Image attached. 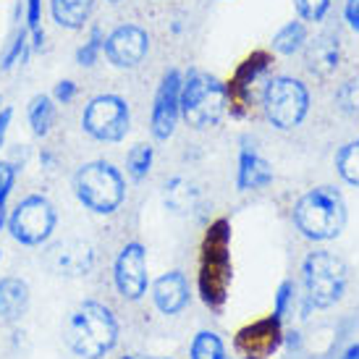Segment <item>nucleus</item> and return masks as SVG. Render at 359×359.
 <instances>
[{
    "instance_id": "f257e3e1",
    "label": "nucleus",
    "mask_w": 359,
    "mask_h": 359,
    "mask_svg": "<svg viewBox=\"0 0 359 359\" xmlns=\"http://www.w3.org/2000/svg\"><path fill=\"white\" fill-rule=\"evenodd\" d=\"M233 265H231V223L226 218L215 220L205 233L200 250V297L210 309H220L229 299Z\"/></svg>"
},
{
    "instance_id": "f03ea898",
    "label": "nucleus",
    "mask_w": 359,
    "mask_h": 359,
    "mask_svg": "<svg viewBox=\"0 0 359 359\" xmlns=\"http://www.w3.org/2000/svg\"><path fill=\"white\" fill-rule=\"evenodd\" d=\"M118 341V320L100 302H84L66 323V344L84 359L105 357Z\"/></svg>"
},
{
    "instance_id": "7ed1b4c3",
    "label": "nucleus",
    "mask_w": 359,
    "mask_h": 359,
    "mask_svg": "<svg viewBox=\"0 0 359 359\" xmlns=\"http://www.w3.org/2000/svg\"><path fill=\"white\" fill-rule=\"evenodd\" d=\"M229 113V84L208 71L191 69L181 81V118L191 129H212Z\"/></svg>"
},
{
    "instance_id": "20e7f679",
    "label": "nucleus",
    "mask_w": 359,
    "mask_h": 359,
    "mask_svg": "<svg viewBox=\"0 0 359 359\" xmlns=\"http://www.w3.org/2000/svg\"><path fill=\"white\" fill-rule=\"evenodd\" d=\"M294 223L309 241L336 239L346 226V202L333 187H315L294 205Z\"/></svg>"
},
{
    "instance_id": "39448f33",
    "label": "nucleus",
    "mask_w": 359,
    "mask_h": 359,
    "mask_svg": "<svg viewBox=\"0 0 359 359\" xmlns=\"http://www.w3.org/2000/svg\"><path fill=\"white\" fill-rule=\"evenodd\" d=\"M74 194L92 212L113 215L126 200V181L113 163L92 160L74 173Z\"/></svg>"
},
{
    "instance_id": "423d86ee",
    "label": "nucleus",
    "mask_w": 359,
    "mask_h": 359,
    "mask_svg": "<svg viewBox=\"0 0 359 359\" xmlns=\"http://www.w3.org/2000/svg\"><path fill=\"white\" fill-rule=\"evenodd\" d=\"M259 105L265 118L278 131H291L302 126L309 113L307 84L294 76H270L259 92Z\"/></svg>"
},
{
    "instance_id": "0eeeda50",
    "label": "nucleus",
    "mask_w": 359,
    "mask_h": 359,
    "mask_svg": "<svg viewBox=\"0 0 359 359\" xmlns=\"http://www.w3.org/2000/svg\"><path fill=\"white\" fill-rule=\"evenodd\" d=\"M302 278H304L309 304L318 309H328L344 299L349 286V268L339 255L320 250L307 255L302 265Z\"/></svg>"
},
{
    "instance_id": "6e6552de",
    "label": "nucleus",
    "mask_w": 359,
    "mask_h": 359,
    "mask_svg": "<svg viewBox=\"0 0 359 359\" xmlns=\"http://www.w3.org/2000/svg\"><path fill=\"white\" fill-rule=\"evenodd\" d=\"M6 223H8L13 241H19L24 247H40L53 236L55 223H58V212L48 197L29 194L11 210Z\"/></svg>"
},
{
    "instance_id": "1a4fd4ad",
    "label": "nucleus",
    "mask_w": 359,
    "mask_h": 359,
    "mask_svg": "<svg viewBox=\"0 0 359 359\" xmlns=\"http://www.w3.org/2000/svg\"><path fill=\"white\" fill-rule=\"evenodd\" d=\"M81 129L97 142L126 140V134L131 129L129 102L121 95H113V92L92 97L84 105V113H81Z\"/></svg>"
},
{
    "instance_id": "9d476101",
    "label": "nucleus",
    "mask_w": 359,
    "mask_h": 359,
    "mask_svg": "<svg viewBox=\"0 0 359 359\" xmlns=\"http://www.w3.org/2000/svg\"><path fill=\"white\" fill-rule=\"evenodd\" d=\"M181 81H184L181 71L168 69L158 84L150 113V131L158 142L170 140L181 118Z\"/></svg>"
},
{
    "instance_id": "9b49d317",
    "label": "nucleus",
    "mask_w": 359,
    "mask_h": 359,
    "mask_svg": "<svg viewBox=\"0 0 359 359\" xmlns=\"http://www.w3.org/2000/svg\"><path fill=\"white\" fill-rule=\"evenodd\" d=\"M150 50V34L140 24H118L105 34L102 53L113 69H137Z\"/></svg>"
},
{
    "instance_id": "f8f14e48",
    "label": "nucleus",
    "mask_w": 359,
    "mask_h": 359,
    "mask_svg": "<svg viewBox=\"0 0 359 359\" xmlns=\"http://www.w3.org/2000/svg\"><path fill=\"white\" fill-rule=\"evenodd\" d=\"M113 278H116V289L123 299L140 302L147 294V250L140 241H129L116 257L113 265Z\"/></svg>"
},
{
    "instance_id": "ddd939ff",
    "label": "nucleus",
    "mask_w": 359,
    "mask_h": 359,
    "mask_svg": "<svg viewBox=\"0 0 359 359\" xmlns=\"http://www.w3.org/2000/svg\"><path fill=\"white\" fill-rule=\"evenodd\" d=\"M270 63H273L270 53L255 50L236 69V74H233V79L229 84V110L233 116H244L247 113L252 97H255V84L270 71Z\"/></svg>"
},
{
    "instance_id": "4468645a",
    "label": "nucleus",
    "mask_w": 359,
    "mask_h": 359,
    "mask_svg": "<svg viewBox=\"0 0 359 359\" xmlns=\"http://www.w3.org/2000/svg\"><path fill=\"white\" fill-rule=\"evenodd\" d=\"M280 344H283V325L276 315H268V318L241 328L236 336V349L244 357H268L276 349H280Z\"/></svg>"
},
{
    "instance_id": "2eb2a0df",
    "label": "nucleus",
    "mask_w": 359,
    "mask_h": 359,
    "mask_svg": "<svg viewBox=\"0 0 359 359\" xmlns=\"http://www.w3.org/2000/svg\"><path fill=\"white\" fill-rule=\"evenodd\" d=\"M48 265L53 273L66 276V278H81L90 276L92 265H95V250L92 244L79 239H66L58 241L50 252H48Z\"/></svg>"
},
{
    "instance_id": "dca6fc26",
    "label": "nucleus",
    "mask_w": 359,
    "mask_h": 359,
    "mask_svg": "<svg viewBox=\"0 0 359 359\" xmlns=\"http://www.w3.org/2000/svg\"><path fill=\"white\" fill-rule=\"evenodd\" d=\"M152 299L163 315H179L189 304V280L181 270H170L152 283Z\"/></svg>"
},
{
    "instance_id": "f3484780",
    "label": "nucleus",
    "mask_w": 359,
    "mask_h": 359,
    "mask_svg": "<svg viewBox=\"0 0 359 359\" xmlns=\"http://www.w3.org/2000/svg\"><path fill=\"white\" fill-rule=\"evenodd\" d=\"M304 63L315 76H330L336 74L341 63V42L336 34H318L315 40L304 45Z\"/></svg>"
},
{
    "instance_id": "a211bd4d",
    "label": "nucleus",
    "mask_w": 359,
    "mask_h": 359,
    "mask_svg": "<svg viewBox=\"0 0 359 359\" xmlns=\"http://www.w3.org/2000/svg\"><path fill=\"white\" fill-rule=\"evenodd\" d=\"M273 181V168L265 158H259L252 147H244L239 155V170H236V187L239 191L265 189Z\"/></svg>"
},
{
    "instance_id": "6ab92c4d",
    "label": "nucleus",
    "mask_w": 359,
    "mask_h": 359,
    "mask_svg": "<svg viewBox=\"0 0 359 359\" xmlns=\"http://www.w3.org/2000/svg\"><path fill=\"white\" fill-rule=\"evenodd\" d=\"M29 309V286L21 278H0V320L16 323Z\"/></svg>"
},
{
    "instance_id": "aec40b11",
    "label": "nucleus",
    "mask_w": 359,
    "mask_h": 359,
    "mask_svg": "<svg viewBox=\"0 0 359 359\" xmlns=\"http://www.w3.org/2000/svg\"><path fill=\"white\" fill-rule=\"evenodd\" d=\"M92 11H95V0H50L53 21L69 32L84 29Z\"/></svg>"
},
{
    "instance_id": "412c9836",
    "label": "nucleus",
    "mask_w": 359,
    "mask_h": 359,
    "mask_svg": "<svg viewBox=\"0 0 359 359\" xmlns=\"http://www.w3.org/2000/svg\"><path fill=\"white\" fill-rule=\"evenodd\" d=\"M163 200H165V205H168L173 212L189 215V212H194V210L200 208V189H197L189 179L176 176V179H170L168 184H165Z\"/></svg>"
},
{
    "instance_id": "4be33fe9",
    "label": "nucleus",
    "mask_w": 359,
    "mask_h": 359,
    "mask_svg": "<svg viewBox=\"0 0 359 359\" xmlns=\"http://www.w3.org/2000/svg\"><path fill=\"white\" fill-rule=\"evenodd\" d=\"M58 102L53 100V95H34L27 105V118H29V126L37 137H48L55 126V118H58V110H55Z\"/></svg>"
},
{
    "instance_id": "5701e85b",
    "label": "nucleus",
    "mask_w": 359,
    "mask_h": 359,
    "mask_svg": "<svg viewBox=\"0 0 359 359\" xmlns=\"http://www.w3.org/2000/svg\"><path fill=\"white\" fill-rule=\"evenodd\" d=\"M307 40L309 37L304 21H289V24H283L273 34V53H278V55H294V53L304 50Z\"/></svg>"
},
{
    "instance_id": "b1692460",
    "label": "nucleus",
    "mask_w": 359,
    "mask_h": 359,
    "mask_svg": "<svg viewBox=\"0 0 359 359\" xmlns=\"http://www.w3.org/2000/svg\"><path fill=\"white\" fill-rule=\"evenodd\" d=\"M336 170L346 184L359 189V137L346 142L339 152H336Z\"/></svg>"
},
{
    "instance_id": "393cba45",
    "label": "nucleus",
    "mask_w": 359,
    "mask_h": 359,
    "mask_svg": "<svg viewBox=\"0 0 359 359\" xmlns=\"http://www.w3.org/2000/svg\"><path fill=\"white\" fill-rule=\"evenodd\" d=\"M29 53H32L29 32L24 27V29L16 32V37L8 42V48L0 55V71H11L16 69V66H24V60L29 58Z\"/></svg>"
},
{
    "instance_id": "a878e982",
    "label": "nucleus",
    "mask_w": 359,
    "mask_h": 359,
    "mask_svg": "<svg viewBox=\"0 0 359 359\" xmlns=\"http://www.w3.org/2000/svg\"><path fill=\"white\" fill-rule=\"evenodd\" d=\"M152 160H155V150L150 144H134L126 155V170L134 181H142L152 168Z\"/></svg>"
},
{
    "instance_id": "bb28decb",
    "label": "nucleus",
    "mask_w": 359,
    "mask_h": 359,
    "mask_svg": "<svg viewBox=\"0 0 359 359\" xmlns=\"http://www.w3.org/2000/svg\"><path fill=\"white\" fill-rule=\"evenodd\" d=\"M191 359H223L226 357V349H223V341L220 336L210 333V330H202L197 333V339L191 344Z\"/></svg>"
},
{
    "instance_id": "cd10ccee",
    "label": "nucleus",
    "mask_w": 359,
    "mask_h": 359,
    "mask_svg": "<svg viewBox=\"0 0 359 359\" xmlns=\"http://www.w3.org/2000/svg\"><path fill=\"white\" fill-rule=\"evenodd\" d=\"M102 45H105V34H102V29L100 27H92L90 37L76 48V63L84 66V69H92V66L97 63V58L102 55Z\"/></svg>"
},
{
    "instance_id": "c85d7f7f",
    "label": "nucleus",
    "mask_w": 359,
    "mask_h": 359,
    "mask_svg": "<svg viewBox=\"0 0 359 359\" xmlns=\"http://www.w3.org/2000/svg\"><path fill=\"white\" fill-rule=\"evenodd\" d=\"M16 173L19 168L11 163V160H0V229L6 226V208H8V197L13 191V184H16Z\"/></svg>"
},
{
    "instance_id": "c756f323",
    "label": "nucleus",
    "mask_w": 359,
    "mask_h": 359,
    "mask_svg": "<svg viewBox=\"0 0 359 359\" xmlns=\"http://www.w3.org/2000/svg\"><path fill=\"white\" fill-rule=\"evenodd\" d=\"M294 8L302 21H323L330 8V0H294Z\"/></svg>"
},
{
    "instance_id": "7c9ffc66",
    "label": "nucleus",
    "mask_w": 359,
    "mask_h": 359,
    "mask_svg": "<svg viewBox=\"0 0 359 359\" xmlns=\"http://www.w3.org/2000/svg\"><path fill=\"white\" fill-rule=\"evenodd\" d=\"M336 100H339V105L346 113L359 110V81H346L339 90V95H336Z\"/></svg>"
},
{
    "instance_id": "2f4dec72",
    "label": "nucleus",
    "mask_w": 359,
    "mask_h": 359,
    "mask_svg": "<svg viewBox=\"0 0 359 359\" xmlns=\"http://www.w3.org/2000/svg\"><path fill=\"white\" fill-rule=\"evenodd\" d=\"M291 302H294V283H291V280H283V283L278 286V291H276V307H273V315L283 320V315H286L291 307Z\"/></svg>"
},
{
    "instance_id": "473e14b6",
    "label": "nucleus",
    "mask_w": 359,
    "mask_h": 359,
    "mask_svg": "<svg viewBox=\"0 0 359 359\" xmlns=\"http://www.w3.org/2000/svg\"><path fill=\"white\" fill-rule=\"evenodd\" d=\"M76 92H79L76 81L60 79L58 84H55V90H53V100L58 102V105H69V102L74 100V97H76Z\"/></svg>"
},
{
    "instance_id": "72a5a7b5",
    "label": "nucleus",
    "mask_w": 359,
    "mask_h": 359,
    "mask_svg": "<svg viewBox=\"0 0 359 359\" xmlns=\"http://www.w3.org/2000/svg\"><path fill=\"white\" fill-rule=\"evenodd\" d=\"M344 16H346V24L351 27V32H357L359 34V0H346Z\"/></svg>"
},
{
    "instance_id": "f704fd0d",
    "label": "nucleus",
    "mask_w": 359,
    "mask_h": 359,
    "mask_svg": "<svg viewBox=\"0 0 359 359\" xmlns=\"http://www.w3.org/2000/svg\"><path fill=\"white\" fill-rule=\"evenodd\" d=\"M11 121H13V110L0 108V150H3V144H6V137H8Z\"/></svg>"
},
{
    "instance_id": "c9c22d12",
    "label": "nucleus",
    "mask_w": 359,
    "mask_h": 359,
    "mask_svg": "<svg viewBox=\"0 0 359 359\" xmlns=\"http://www.w3.org/2000/svg\"><path fill=\"white\" fill-rule=\"evenodd\" d=\"M40 163H42V168L50 170L53 165H55V158H53V155H50L48 150H42V152H40Z\"/></svg>"
},
{
    "instance_id": "e433bc0d",
    "label": "nucleus",
    "mask_w": 359,
    "mask_h": 359,
    "mask_svg": "<svg viewBox=\"0 0 359 359\" xmlns=\"http://www.w3.org/2000/svg\"><path fill=\"white\" fill-rule=\"evenodd\" d=\"M341 359H359V344H351L349 349L344 351V357Z\"/></svg>"
},
{
    "instance_id": "4c0bfd02",
    "label": "nucleus",
    "mask_w": 359,
    "mask_h": 359,
    "mask_svg": "<svg viewBox=\"0 0 359 359\" xmlns=\"http://www.w3.org/2000/svg\"><path fill=\"white\" fill-rule=\"evenodd\" d=\"M244 359H262V357H244Z\"/></svg>"
},
{
    "instance_id": "58836bf2",
    "label": "nucleus",
    "mask_w": 359,
    "mask_h": 359,
    "mask_svg": "<svg viewBox=\"0 0 359 359\" xmlns=\"http://www.w3.org/2000/svg\"><path fill=\"white\" fill-rule=\"evenodd\" d=\"M108 3H118V0H108Z\"/></svg>"
},
{
    "instance_id": "ea45409f",
    "label": "nucleus",
    "mask_w": 359,
    "mask_h": 359,
    "mask_svg": "<svg viewBox=\"0 0 359 359\" xmlns=\"http://www.w3.org/2000/svg\"><path fill=\"white\" fill-rule=\"evenodd\" d=\"M158 359H168V357H158Z\"/></svg>"
},
{
    "instance_id": "a19ab883",
    "label": "nucleus",
    "mask_w": 359,
    "mask_h": 359,
    "mask_svg": "<svg viewBox=\"0 0 359 359\" xmlns=\"http://www.w3.org/2000/svg\"><path fill=\"white\" fill-rule=\"evenodd\" d=\"M123 359H134V357H123Z\"/></svg>"
},
{
    "instance_id": "79ce46f5",
    "label": "nucleus",
    "mask_w": 359,
    "mask_h": 359,
    "mask_svg": "<svg viewBox=\"0 0 359 359\" xmlns=\"http://www.w3.org/2000/svg\"><path fill=\"white\" fill-rule=\"evenodd\" d=\"M223 359H231V357H223Z\"/></svg>"
},
{
    "instance_id": "37998d69",
    "label": "nucleus",
    "mask_w": 359,
    "mask_h": 359,
    "mask_svg": "<svg viewBox=\"0 0 359 359\" xmlns=\"http://www.w3.org/2000/svg\"><path fill=\"white\" fill-rule=\"evenodd\" d=\"M0 257H3V252H0Z\"/></svg>"
}]
</instances>
